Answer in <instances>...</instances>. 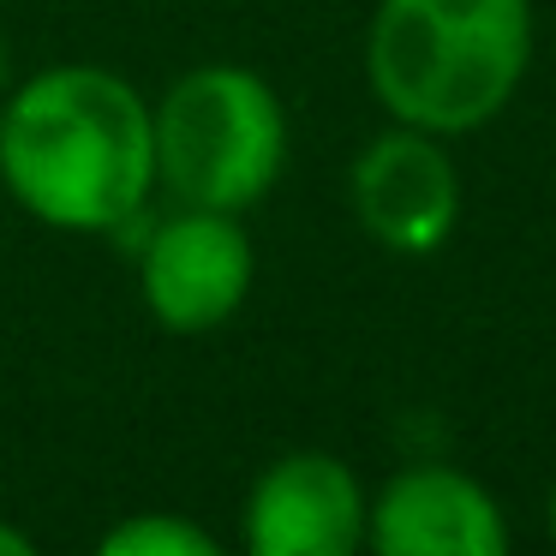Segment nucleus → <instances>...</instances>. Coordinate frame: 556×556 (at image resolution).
<instances>
[{
	"label": "nucleus",
	"mask_w": 556,
	"mask_h": 556,
	"mask_svg": "<svg viewBox=\"0 0 556 556\" xmlns=\"http://www.w3.org/2000/svg\"><path fill=\"white\" fill-rule=\"evenodd\" d=\"M0 186L54 233H126L156 198L150 102L126 73L66 61L0 97Z\"/></svg>",
	"instance_id": "1"
},
{
	"label": "nucleus",
	"mask_w": 556,
	"mask_h": 556,
	"mask_svg": "<svg viewBox=\"0 0 556 556\" xmlns=\"http://www.w3.org/2000/svg\"><path fill=\"white\" fill-rule=\"evenodd\" d=\"M348 204L365 240L395 257H425L455 233L460 222V174L437 132L389 126L353 156Z\"/></svg>",
	"instance_id": "5"
},
{
	"label": "nucleus",
	"mask_w": 556,
	"mask_h": 556,
	"mask_svg": "<svg viewBox=\"0 0 556 556\" xmlns=\"http://www.w3.org/2000/svg\"><path fill=\"white\" fill-rule=\"evenodd\" d=\"M30 551H37V539H30V532L18 527V520L0 515V556H30Z\"/></svg>",
	"instance_id": "9"
},
{
	"label": "nucleus",
	"mask_w": 556,
	"mask_h": 556,
	"mask_svg": "<svg viewBox=\"0 0 556 556\" xmlns=\"http://www.w3.org/2000/svg\"><path fill=\"white\" fill-rule=\"evenodd\" d=\"M532 66V0H377L365 78L395 126L467 138Z\"/></svg>",
	"instance_id": "2"
},
{
	"label": "nucleus",
	"mask_w": 556,
	"mask_h": 556,
	"mask_svg": "<svg viewBox=\"0 0 556 556\" xmlns=\"http://www.w3.org/2000/svg\"><path fill=\"white\" fill-rule=\"evenodd\" d=\"M7 85H13V54H7V37H0V97H7Z\"/></svg>",
	"instance_id": "10"
},
{
	"label": "nucleus",
	"mask_w": 556,
	"mask_h": 556,
	"mask_svg": "<svg viewBox=\"0 0 556 556\" xmlns=\"http://www.w3.org/2000/svg\"><path fill=\"white\" fill-rule=\"evenodd\" d=\"M150 222V216H144ZM257 281V245L228 210L174 204L138 240V300L150 324L168 336H210L222 329Z\"/></svg>",
	"instance_id": "4"
},
{
	"label": "nucleus",
	"mask_w": 556,
	"mask_h": 556,
	"mask_svg": "<svg viewBox=\"0 0 556 556\" xmlns=\"http://www.w3.org/2000/svg\"><path fill=\"white\" fill-rule=\"evenodd\" d=\"M156 186L174 204L245 216L288 168V109L276 85L240 61H204L150 102Z\"/></svg>",
	"instance_id": "3"
},
{
	"label": "nucleus",
	"mask_w": 556,
	"mask_h": 556,
	"mask_svg": "<svg viewBox=\"0 0 556 556\" xmlns=\"http://www.w3.org/2000/svg\"><path fill=\"white\" fill-rule=\"evenodd\" d=\"M102 556H216V532L198 527V520L186 515H156V508H144V515H126L121 527H109L97 539Z\"/></svg>",
	"instance_id": "8"
},
{
	"label": "nucleus",
	"mask_w": 556,
	"mask_h": 556,
	"mask_svg": "<svg viewBox=\"0 0 556 556\" xmlns=\"http://www.w3.org/2000/svg\"><path fill=\"white\" fill-rule=\"evenodd\" d=\"M544 527H551V544H556V484H551V496H544Z\"/></svg>",
	"instance_id": "11"
},
{
	"label": "nucleus",
	"mask_w": 556,
	"mask_h": 556,
	"mask_svg": "<svg viewBox=\"0 0 556 556\" xmlns=\"http://www.w3.org/2000/svg\"><path fill=\"white\" fill-rule=\"evenodd\" d=\"M359 472L329 448H293L257 472L240 515V544L252 556H353L365 544Z\"/></svg>",
	"instance_id": "6"
},
{
	"label": "nucleus",
	"mask_w": 556,
	"mask_h": 556,
	"mask_svg": "<svg viewBox=\"0 0 556 556\" xmlns=\"http://www.w3.org/2000/svg\"><path fill=\"white\" fill-rule=\"evenodd\" d=\"M365 544L383 556H503V503L472 472L419 460L401 467L365 508Z\"/></svg>",
	"instance_id": "7"
}]
</instances>
